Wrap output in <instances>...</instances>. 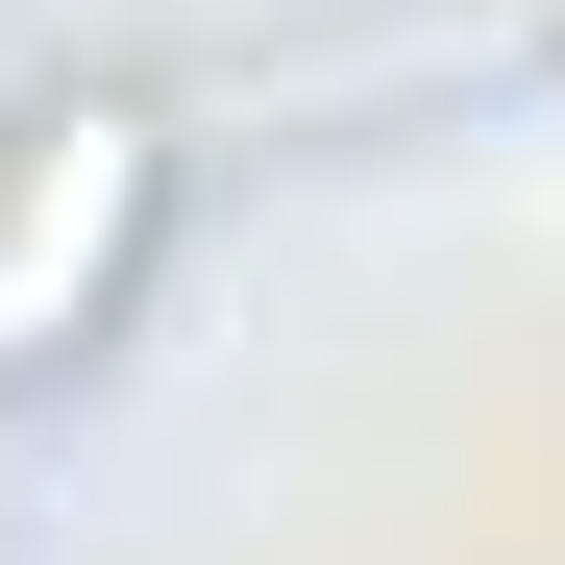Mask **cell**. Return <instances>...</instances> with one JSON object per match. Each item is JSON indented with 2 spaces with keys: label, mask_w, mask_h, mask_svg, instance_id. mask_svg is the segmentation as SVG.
I'll return each instance as SVG.
<instances>
[{
  "label": "cell",
  "mask_w": 565,
  "mask_h": 565,
  "mask_svg": "<svg viewBox=\"0 0 565 565\" xmlns=\"http://www.w3.org/2000/svg\"><path fill=\"white\" fill-rule=\"evenodd\" d=\"M124 246H148V124H50L25 172H0V369H50L74 320H99Z\"/></svg>",
  "instance_id": "cell-1"
}]
</instances>
